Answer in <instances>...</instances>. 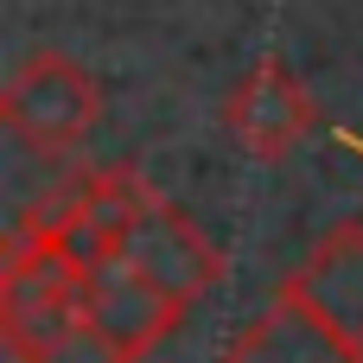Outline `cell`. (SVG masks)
Wrapping results in <instances>:
<instances>
[{"mask_svg":"<svg viewBox=\"0 0 363 363\" xmlns=\"http://www.w3.org/2000/svg\"><path fill=\"white\" fill-rule=\"evenodd\" d=\"M223 121L230 134L255 153V160H287L306 134H313V89L281 64V57H262L223 102Z\"/></svg>","mask_w":363,"mask_h":363,"instance_id":"obj_6","label":"cell"},{"mask_svg":"<svg viewBox=\"0 0 363 363\" xmlns=\"http://www.w3.org/2000/svg\"><path fill=\"white\" fill-rule=\"evenodd\" d=\"M38 363H134V357H128L108 332H96L89 319H77V325H70V332H64Z\"/></svg>","mask_w":363,"mask_h":363,"instance_id":"obj_9","label":"cell"},{"mask_svg":"<svg viewBox=\"0 0 363 363\" xmlns=\"http://www.w3.org/2000/svg\"><path fill=\"white\" fill-rule=\"evenodd\" d=\"M77 319H83V262L70 249L6 236V249H0V338H6L13 363H38Z\"/></svg>","mask_w":363,"mask_h":363,"instance_id":"obj_1","label":"cell"},{"mask_svg":"<svg viewBox=\"0 0 363 363\" xmlns=\"http://www.w3.org/2000/svg\"><path fill=\"white\" fill-rule=\"evenodd\" d=\"M160 191L134 172V166H89L83 172V223L70 236V255L89 268V262H108L121 255V242L134 236V223L147 217Z\"/></svg>","mask_w":363,"mask_h":363,"instance_id":"obj_8","label":"cell"},{"mask_svg":"<svg viewBox=\"0 0 363 363\" xmlns=\"http://www.w3.org/2000/svg\"><path fill=\"white\" fill-rule=\"evenodd\" d=\"M281 294L300 300V306H313L345 345L363 351V223L357 217L332 223V230L287 268Z\"/></svg>","mask_w":363,"mask_h":363,"instance_id":"obj_5","label":"cell"},{"mask_svg":"<svg viewBox=\"0 0 363 363\" xmlns=\"http://www.w3.org/2000/svg\"><path fill=\"white\" fill-rule=\"evenodd\" d=\"M0 121L45 160L77 153L102 121V83L70 51H32L0 89Z\"/></svg>","mask_w":363,"mask_h":363,"instance_id":"obj_2","label":"cell"},{"mask_svg":"<svg viewBox=\"0 0 363 363\" xmlns=\"http://www.w3.org/2000/svg\"><path fill=\"white\" fill-rule=\"evenodd\" d=\"M121 255L160 287V294H172L179 306H191V300H204L223 274H230V262H223V249L179 211V204H166V198H153L147 204V217L134 223V236L121 242Z\"/></svg>","mask_w":363,"mask_h":363,"instance_id":"obj_3","label":"cell"},{"mask_svg":"<svg viewBox=\"0 0 363 363\" xmlns=\"http://www.w3.org/2000/svg\"><path fill=\"white\" fill-rule=\"evenodd\" d=\"M223 363H363V351L345 345L313 306L274 294V300L230 338Z\"/></svg>","mask_w":363,"mask_h":363,"instance_id":"obj_7","label":"cell"},{"mask_svg":"<svg viewBox=\"0 0 363 363\" xmlns=\"http://www.w3.org/2000/svg\"><path fill=\"white\" fill-rule=\"evenodd\" d=\"M83 319H89L96 332H108L128 357L140 363L160 338L179 332L185 306H179L172 294H160L128 255H108V262H89V268H83Z\"/></svg>","mask_w":363,"mask_h":363,"instance_id":"obj_4","label":"cell"}]
</instances>
